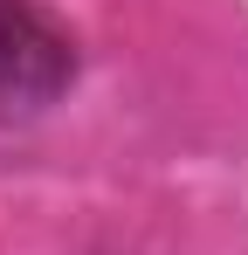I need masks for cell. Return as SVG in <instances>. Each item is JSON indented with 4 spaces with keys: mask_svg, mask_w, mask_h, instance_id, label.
<instances>
[{
    "mask_svg": "<svg viewBox=\"0 0 248 255\" xmlns=\"http://www.w3.org/2000/svg\"><path fill=\"white\" fill-rule=\"evenodd\" d=\"M76 83V42L35 0H0V125L41 118Z\"/></svg>",
    "mask_w": 248,
    "mask_h": 255,
    "instance_id": "obj_1",
    "label": "cell"
}]
</instances>
